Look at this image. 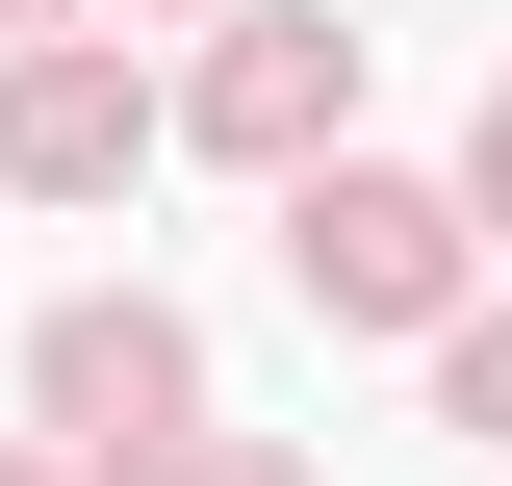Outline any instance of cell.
<instances>
[{
    "instance_id": "obj_1",
    "label": "cell",
    "mask_w": 512,
    "mask_h": 486,
    "mask_svg": "<svg viewBox=\"0 0 512 486\" xmlns=\"http://www.w3.org/2000/svg\"><path fill=\"white\" fill-rule=\"evenodd\" d=\"M461 231H487V205H436V180H308L282 205V282H308L333 333H410V307L461 282Z\"/></svg>"
},
{
    "instance_id": "obj_2",
    "label": "cell",
    "mask_w": 512,
    "mask_h": 486,
    "mask_svg": "<svg viewBox=\"0 0 512 486\" xmlns=\"http://www.w3.org/2000/svg\"><path fill=\"white\" fill-rule=\"evenodd\" d=\"M52 435L154 461V435H180V333H154V307H52Z\"/></svg>"
},
{
    "instance_id": "obj_3",
    "label": "cell",
    "mask_w": 512,
    "mask_h": 486,
    "mask_svg": "<svg viewBox=\"0 0 512 486\" xmlns=\"http://www.w3.org/2000/svg\"><path fill=\"white\" fill-rule=\"evenodd\" d=\"M128 154H154V103H128L103 52H26L0 77V180H128Z\"/></svg>"
},
{
    "instance_id": "obj_4",
    "label": "cell",
    "mask_w": 512,
    "mask_h": 486,
    "mask_svg": "<svg viewBox=\"0 0 512 486\" xmlns=\"http://www.w3.org/2000/svg\"><path fill=\"white\" fill-rule=\"evenodd\" d=\"M333 103H359V26H256L205 77V154H333Z\"/></svg>"
},
{
    "instance_id": "obj_5",
    "label": "cell",
    "mask_w": 512,
    "mask_h": 486,
    "mask_svg": "<svg viewBox=\"0 0 512 486\" xmlns=\"http://www.w3.org/2000/svg\"><path fill=\"white\" fill-rule=\"evenodd\" d=\"M461 435H512V307H487V333H461Z\"/></svg>"
},
{
    "instance_id": "obj_6",
    "label": "cell",
    "mask_w": 512,
    "mask_h": 486,
    "mask_svg": "<svg viewBox=\"0 0 512 486\" xmlns=\"http://www.w3.org/2000/svg\"><path fill=\"white\" fill-rule=\"evenodd\" d=\"M461 205H487V231H512V103H487V154H461Z\"/></svg>"
},
{
    "instance_id": "obj_7",
    "label": "cell",
    "mask_w": 512,
    "mask_h": 486,
    "mask_svg": "<svg viewBox=\"0 0 512 486\" xmlns=\"http://www.w3.org/2000/svg\"><path fill=\"white\" fill-rule=\"evenodd\" d=\"M0 26H26V0H0Z\"/></svg>"
},
{
    "instance_id": "obj_8",
    "label": "cell",
    "mask_w": 512,
    "mask_h": 486,
    "mask_svg": "<svg viewBox=\"0 0 512 486\" xmlns=\"http://www.w3.org/2000/svg\"><path fill=\"white\" fill-rule=\"evenodd\" d=\"M0 486H26V461H0Z\"/></svg>"
}]
</instances>
